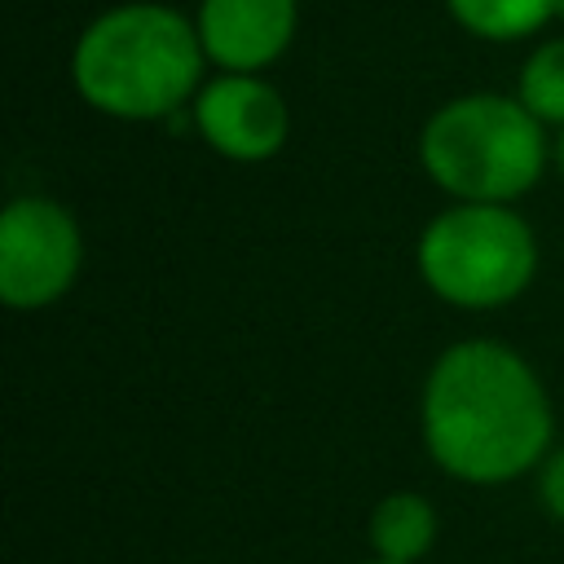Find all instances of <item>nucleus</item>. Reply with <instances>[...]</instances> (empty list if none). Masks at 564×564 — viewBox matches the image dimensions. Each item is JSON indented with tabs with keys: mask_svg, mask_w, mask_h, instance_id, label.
Wrapping results in <instances>:
<instances>
[{
	"mask_svg": "<svg viewBox=\"0 0 564 564\" xmlns=\"http://www.w3.org/2000/svg\"><path fill=\"white\" fill-rule=\"evenodd\" d=\"M423 286L454 308H502L520 300L538 273V238L507 203H449L414 247Z\"/></svg>",
	"mask_w": 564,
	"mask_h": 564,
	"instance_id": "obj_4",
	"label": "nucleus"
},
{
	"mask_svg": "<svg viewBox=\"0 0 564 564\" xmlns=\"http://www.w3.org/2000/svg\"><path fill=\"white\" fill-rule=\"evenodd\" d=\"M551 163H555V172L564 176V128H560L555 141H551Z\"/></svg>",
	"mask_w": 564,
	"mask_h": 564,
	"instance_id": "obj_12",
	"label": "nucleus"
},
{
	"mask_svg": "<svg viewBox=\"0 0 564 564\" xmlns=\"http://www.w3.org/2000/svg\"><path fill=\"white\" fill-rule=\"evenodd\" d=\"M538 498L551 520L564 524V445H551V454L538 467Z\"/></svg>",
	"mask_w": 564,
	"mask_h": 564,
	"instance_id": "obj_11",
	"label": "nucleus"
},
{
	"mask_svg": "<svg viewBox=\"0 0 564 564\" xmlns=\"http://www.w3.org/2000/svg\"><path fill=\"white\" fill-rule=\"evenodd\" d=\"M516 97L529 106L533 119L564 128V35L538 44L516 75Z\"/></svg>",
	"mask_w": 564,
	"mask_h": 564,
	"instance_id": "obj_10",
	"label": "nucleus"
},
{
	"mask_svg": "<svg viewBox=\"0 0 564 564\" xmlns=\"http://www.w3.org/2000/svg\"><path fill=\"white\" fill-rule=\"evenodd\" d=\"M560 18H564V0H560Z\"/></svg>",
	"mask_w": 564,
	"mask_h": 564,
	"instance_id": "obj_14",
	"label": "nucleus"
},
{
	"mask_svg": "<svg viewBox=\"0 0 564 564\" xmlns=\"http://www.w3.org/2000/svg\"><path fill=\"white\" fill-rule=\"evenodd\" d=\"M357 564H392V560H379V555H370V560H357Z\"/></svg>",
	"mask_w": 564,
	"mask_h": 564,
	"instance_id": "obj_13",
	"label": "nucleus"
},
{
	"mask_svg": "<svg viewBox=\"0 0 564 564\" xmlns=\"http://www.w3.org/2000/svg\"><path fill=\"white\" fill-rule=\"evenodd\" d=\"M551 163L546 123L511 93H463L419 128V167L454 203L524 198Z\"/></svg>",
	"mask_w": 564,
	"mask_h": 564,
	"instance_id": "obj_3",
	"label": "nucleus"
},
{
	"mask_svg": "<svg viewBox=\"0 0 564 564\" xmlns=\"http://www.w3.org/2000/svg\"><path fill=\"white\" fill-rule=\"evenodd\" d=\"M207 53L198 44L194 18L154 4L128 0L97 13L70 48L75 93L110 119H172L198 97Z\"/></svg>",
	"mask_w": 564,
	"mask_h": 564,
	"instance_id": "obj_2",
	"label": "nucleus"
},
{
	"mask_svg": "<svg viewBox=\"0 0 564 564\" xmlns=\"http://www.w3.org/2000/svg\"><path fill=\"white\" fill-rule=\"evenodd\" d=\"M445 13L476 40L516 44L560 18V0H445Z\"/></svg>",
	"mask_w": 564,
	"mask_h": 564,
	"instance_id": "obj_9",
	"label": "nucleus"
},
{
	"mask_svg": "<svg viewBox=\"0 0 564 564\" xmlns=\"http://www.w3.org/2000/svg\"><path fill=\"white\" fill-rule=\"evenodd\" d=\"M300 0H198L194 31L220 75H260L295 40Z\"/></svg>",
	"mask_w": 564,
	"mask_h": 564,
	"instance_id": "obj_7",
	"label": "nucleus"
},
{
	"mask_svg": "<svg viewBox=\"0 0 564 564\" xmlns=\"http://www.w3.org/2000/svg\"><path fill=\"white\" fill-rule=\"evenodd\" d=\"M366 538H370V551L379 560H392V564H419L432 542H436V507L414 494V489H397V494H383L375 507H370V524H366Z\"/></svg>",
	"mask_w": 564,
	"mask_h": 564,
	"instance_id": "obj_8",
	"label": "nucleus"
},
{
	"mask_svg": "<svg viewBox=\"0 0 564 564\" xmlns=\"http://www.w3.org/2000/svg\"><path fill=\"white\" fill-rule=\"evenodd\" d=\"M84 264L79 220L44 194H18L0 212V300L13 313L57 304Z\"/></svg>",
	"mask_w": 564,
	"mask_h": 564,
	"instance_id": "obj_5",
	"label": "nucleus"
},
{
	"mask_svg": "<svg viewBox=\"0 0 564 564\" xmlns=\"http://www.w3.org/2000/svg\"><path fill=\"white\" fill-rule=\"evenodd\" d=\"M194 132L234 163H264L286 145L291 110L264 75H212L189 101Z\"/></svg>",
	"mask_w": 564,
	"mask_h": 564,
	"instance_id": "obj_6",
	"label": "nucleus"
},
{
	"mask_svg": "<svg viewBox=\"0 0 564 564\" xmlns=\"http://www.w3.org/2000/svg\"><path fill=\"white\" fill-rule=\"evenodd\" d=\"M427 458L463 485H511L542 467L555 441L538 370L498 339L449 344L419 392Z\"/></svg>",
	"mask_w": 564,
	"mask_h": 564,
	"instance_id": "obj_1",
	"label": "nucleus"
}]
</instances>
